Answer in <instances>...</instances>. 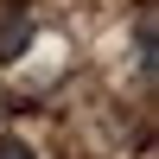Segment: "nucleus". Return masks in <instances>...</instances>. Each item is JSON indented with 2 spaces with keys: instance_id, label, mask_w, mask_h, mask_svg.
<instances>
[{
  "instance_id": "nucleus-1",
  "label": "nucleus",
  "mask_w": 159,
  "mask_h": 159,
  "mask_svg": "<svg viewBox=\"0 0 159 159\" xmlns=\"http://www.w3.org/2000/svg\"><path fill=\"white\" fill-rule=\"evenodd\" d=\"M32 7L25 0H0V57H25V45H32Z\"/></svg>"
},
{
  "instance_id": "nucleus-2",
  "label": "nucleus",
  "mask_w": 159,
  "mask_h": 159,
  "mask_svg": "<svg viewBox=\"0 0 159 159\" xmlns=\"http://www.w3.org/2000/svg\"><path fill=\"white\" fill-rule=\"evenodd\" d=\"M134 51H140V76H153V13H140V32H134Z\"/></svg>"
},
{
  "instance_id": "nucleus-3",
  "label": "nucleus",
  "mask_w": 159,
  "mask_h": 159,
  "mask_svg": "<svg viewBox=\"0 0 159 159\" xmlns=\"http://www.w3.org/2000/svg\"><path fill=\"white\" fill-rule=\"evenodd\" d=\"M0 159H32V147L25 140H0Z\"/></svg>"
}]
</instances>
